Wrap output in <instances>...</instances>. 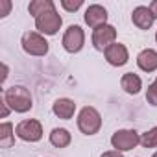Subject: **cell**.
I'll return each mask as SVG.
<instances>
[{"label":"cell","instance_id":"obj_4","mask_svg":"<svg viewBox=\"0 0 157 157\" xmlns=\"http://www.w3.org/2000/svg\"><path fill=\"white\" fill-rule=\"evenodd\" d=\"M15 135L24 142H39L43 139V124L35 118L21 120L15 126Z\"/></svg>","mask_w":157,"mask_h":157},{"label":"cell","instance_id":"obj_27","mask_svg":"<svg viewBox=\"0 0 157 157\" xmlns=\"http://www.w3.org/2000/svg\"><path fill=\"white\" fill-rule=\"evenodd\" d=\"M155 43H157V32H155Z\"/></svg>","mask_w":157,"mask_h":157},{"label":"cell","instance_id":"obj_13","mask_svg":"<svg viewBox=\"0 0 157 157\" xmlns=\"http://www.w3.org/2000/svg\"><path fill=\"white\" fill-rule=\"evenodd\" d=\"M52 111H54V115H56L57 118H61V120H70V118L74 117V113H76V104H74V100H70V98H57V100L54 102V105H52Z\"/></svg>","mask_w":157,"mask_h":157},{"label":"cell","instance_id":"obj_25","mask_svg":"<svg viewBox=\"0 0 157 157\" xmlns=\"http://www.w3.org/2000/svg\"><path fill=\"white\" fill-rule=\"evenodd\" d=\"M150 10H151V13H153V17L157 19V0H153V2L150 4Z\"/></svg>","mask_w":157,"mask_h":157},{"label":"cell","instance_id":"obj_9","mask_svg":"<svg viewBox=\"0 0 157 157\" xmlns=\"http://www.w3.org/2000/svg\"><path fill=\"white\" fill-rule=\"evenodd\" d=\"M83 21L89 28L96 30V28L107 24V10L100 4H91L83 13Z\"/></svg>","mask_w":157,"mask_h":157},{"label":"cell","instance_id":"obj_23","mask_svg":"<svg viewBox=\"0 0 157 157\" xmlns=\"http://www.w3.org/2000/svg\"><path fill=\"white\" fill-rule=\"evenodd\" d=\"M100 157H124L122 151H117V150H109V151H104Z\"/></svg>","mask_w":157,"mask_h":157},{"label":"cell","instance_id":"obj_18","mask_svg":"<svg viewBox=\"0 0 157 157\" xmlns=\"http://www.w3.org/2000/svg\"><path fill=\"white\" fill-rule=\"evenodd\" d=\"M140 144L144 148H157V126H153L151 129L140 135Z\"/></svg>","mask_w":157,"mask_h":157},{"label":"cell","instance_id":"obj_15","mask_svg":"<svg viewBox=\"0 0 157 157\" xmlns=\"http://www.w3.org/2000/svg\"><path fill=\"white\" fill-rule=\"evenodd\" d=\"M72 140V135L65 128H54L50 133V144L56 148H67Z\"/></svg>","mask_w":157,"mask_h":157},{"label":"cell","instance_id":"obj_3","mask_svg":"<svg viewBox=\"0 0 157 157\" xmlns=\"http://www.w3.org/2000/svg\"><path fill=\"white\" fill-rule=\"evenodd\" d=\"M21 44H22V50L30 56H35V57H43L48 54V41L39 33V32H26L22 33V39H21Z\"/></svg>","mask_w":157,"mask_h":157},{"label":"cell","instance_id":"obj_26","mask_svg":"<svg viewBox=\"0 0 157 157\" xmlns=\"http://www.w3.org/2000/svg\"><path fill=\"white\" fill-rule=\"evenodd\" d=\"M151 157H157V151H155V153H153V155H151Z\"/></svg>","mask_w":157,"mask_h":157},{"label":"cell","instance_id":"obj_6","mask_svg":"<svg viewBox=\"0 0 157 157\" xmlns=\"http://www.w3.org/2000/svg\"><path fill=\"white\" fill-rule=\"evenodd\" d=\"M61 44H63V48L68 54H78L83 48V44H85V32H83V28L78 26V24L68 26L65 30V33H63Z\"/></svg>","mask_w":157,"mask_h":157},{"label":"cell","instance_id":"obj_16","mask_svg":"<svg viewBox=\"0 0 157 157\" xmlns=\"http://www.w3.org/2000/svg\"><path fill=\"white\" fill-rule=\"evenodd\" d=\"M13 144H15V128L11 122H2L0 124V146L11 148Z\"/></svg>","mask_w":157,"mask_h":157},{"label":"cell","instance_id":"obj_24","mask_svg":"<svg viewBox=\"0 0 157 157\" xmlns=\"http://www.w3.org/2000/svg\"><path fill=\"white\" fill-rule=\"evenodd\" d=\"M2 68H4V74H2V80H0V82L4 83V82L8 80V72H10V68H8V65H6V63H2Z\"/></svg>","mask_w":157,"mask_h":157},{"label":"cell","instance_id":"obj_19","mask_svg":"<svg viewBox=\"0 0 157 157\" xmlns=\"http://www.w3.org/2000/svg\"><path fill=\"white\" fill-rule=\"evenodd\" d=\"M146 100H148V104L150 105H153V107H157V78L148 85V91H146Z\"/></svg>","mask_w":157,"mask_h":157},{"label":"cell","instance_id":"obj_21","mask_svg":"<svg viewBox=\"0 0 157 157\" xmlns=\"http://www.w3.org/2000/svg\"><path fill=\"white\" fill-rule=\"evenodd\" d=\"M10 10H11V0H0V19L8 17Z\"/></svg>","mask_w":157,"mask_h":157},{"label":"cell","instance_id":"obj_8","mask_svg":"<svg viewBox=\"0 0 157 157\" xmlns=\"http://www.w3.org/2000/svg\"><path fill=\"white\" fill-rule=\"evenodd\" d=\"M93 46L100 52H105V48H109L113 43H117V28L111 24H104L96 30H93Z\"/></svg>","mask_w":157,"mask_h":157},{"label":"cell","instance_id":"obj_17","mask_svg":"<svg viewBox=\"0 0 157 157\" xmlns=\"http://www.w3.org/2000/svg\"><path fill=\"white\" fill-rule=\"evenodd\" d=\"M52 10H56V4L52 0H32L30 6H28V11L33 19H37L39 15H43L46 11H52Z\"/></svg>","mask_w":157,"mask_h":157},{"label":"cell","instance_id":"obj_7","mask_svg":"<svg viewBox=\"0 0 157 157\" xmlns=\"http://www.w3.org/2000/svg\"><path fill=\"white\" fill-rule=\"evenodd\" d=\"M63 26V19L57 13V10L46 11L35 19V28L41 35H56Z\"/></svg>","mask_w":157,"mask_h":157},{"label":"cell","instance_id":"obj_10","mask_svg":"<svg viewBox=\"0 0 157 157\" xmlns=\"http://www.w3.org/2000/svg\"><path fill=\"white\" fill-rule=\"evenodd\" d=\"M104 56L111 67H124L129 61V52H128L126 44H122V43H113L109 48H105Z\"/></svg>","mask_w":157,"mask_h":157},{"label":"cell","instance_id":"obj_11","mask_svg":"<svg viewBox=\"0 0 157 157\" xmlns=\"http://www.w3.org/2000/svg\"><path fill=\"white\" fill-rule=\"evenodd\" d=\"M131 21L139 30H150L155 22V17L148 6H137L131 13Z\"/></svg>","mask_w":157,"mask_h":157},{"label":"cell","instance_id":"obj_2","mask_svg":"<svg viewBox=\"0 0 157 157\" xmlns=\"http://www.w3.org/2000/svg\"><path fill=\"white\" fill-rule=\"evenodd\" d=\"M102 128V115L96 107L85 105L78 113V129L83 135H96Z\"/></svg>","mask_w":157,"mask_h":157},{"label":"cell","instance_id":"obj_5","mask_svg":"<svg viewBox=\"0 0 157 157\" xmlns=\"http://www.w3.org/2000/svg\"><path fill=\"white\" fill-rule=\"evenodd\" d=\"M140 144V135L135 129H117L111 137V146L117 151H129Z\"/></svg>","mask_w":157,"mask_h":157},{"label":"cell","instance_id":"obj_14","mask_svg":"<svg viewBox=\"0 0 157 157\" xmlns=\"http://www.w3.org/2000/svg\"><path fill=\"white\" fill-rule=\"evenodd\" d=\"M120 85L128 94H139L140 89H142V80L133 72H126L120 80Z\"/></svg>","mask_w":157,"mask_h":157},{"label":"cell","instance_id":"obj_20","mask_svg":"<svg viewBox=\"0 0 157 157\" xmlns=\"http://www.w3.org/2000/svg\"><path fill=\"white\" fill-rule=\"evenodd\" d=\"M82 6H83V0H61V8L65 11H70V13L78 11Z\"/></svg>","mask_w":157,"mask_h":157},{"label":"cell","instance_id":"obj_12","mask_svg":"<svg viewBox=\"0 0 157 157\" xmlns=\"http://www.w3.org/2000/svg\"><path fill=\"white\" fill-rule=\"evenodd\" d=\"M137 67L142 72H155L157 70V50L144 48L137 54Z\"/></svg>","mask_w":157,"mask_h":157},{"label":"cell","instance_id":"obj_1","mask_svg":"<svg viewBox=\"0 0 157 157\" xmlns=\"http://www.w3.org/2000/svg\"><path fill=\"white\" fill-rule=\"evenodd\" d=\"M6 104L11 107V111L15 113H28L32 107H33V100H32V94L26 87L22 85H13L10 89L4 91V96Z\"/></svg>","mask_w":157,"mask_h":157},{"label":"cell","instance_id":"obj_22","mask_svg":"<svg viewBox=\"0 0 157 157\" xmlns=\"http://www.w3.org/2000/svg\"><path fill=\"white\" fill-rule=\"evenodd\" d=\"M0 105H2V113H0V117H2V118H8V115H10L11 107L6 104V100H4V98H2V102H0Z\"/></svg>","mask_w":157,"mask_h":157}]
</instances>
